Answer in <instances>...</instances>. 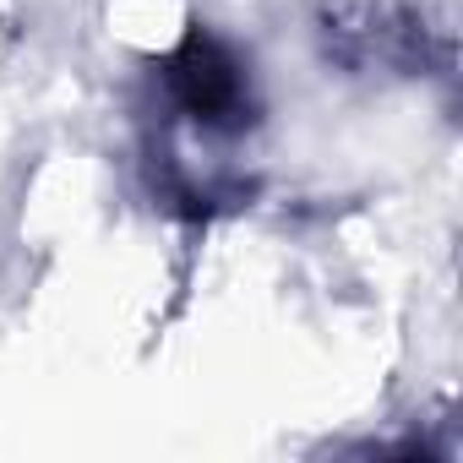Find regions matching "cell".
<instances>
[{
  "label": "cell",
  "instance_id": "1",
  "mask_svg": "<svg viewBox=\"0 0 463 463\" xmlns=\"http://www.w3.org/2000/svg\"><path fill=\"white\" fill-rule=\"evenodd\" d=\"M169 88H175L180 109L196 115V120H229L246 104V82H241L235 55L213 39H202V33L169 61Z\"/></svg>",
  "mask_w": 463,
  "mask_h": 463
}]
</instances>
